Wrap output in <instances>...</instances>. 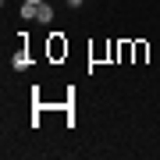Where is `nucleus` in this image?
Returning a JSON list of instances; mask_svg holds the SVG:
<instances>
[{
	"label": "nucleus",
	"mask_w": 160,
	"mask_h": 160,
	"mask_svg": "<svg viewBox=\"0 0 160 160\" xmlns=\"http://www.w3.org/2000/svg\"><path fill=\"white\" fill-rule=\"evenodd\" d=\"M61 53H68V43H64V32H50V57L57 61Z\"/></svg>",
	"instance_id": "f257e3e1"
},
{
	"label": "nucleus",
	"mask_w": 160,
	"mask_h": 160,
	"mask_svg": "<svg viewBox=\"0 0 160 160\" xmlns=\"http://www.w3.org/2000/svg\"><path fill=\"white\" fill-rule=\"evenodd\" d=\"M36 22H43V25H50V22H53V7L46 4V0L39 4V11H36Z\"/></svg>",
	"instance_id": "f03ea898"
},
{
	"label": "nucleus",
	"mask_w": 160,
	"mask_h": 160,
	"mask_svg": "<svg viewBox=\"0 0 160 160\" xmlns=\"http://www.w3.org/2000/svg\"><path fill=\"white\" fill-rule=\"evenodd\" d=\"M36 11H39V4H29V0H22V11H18V14H22L25 22H32V18H36Z\"/></svg>",
	"instance_id": "7ed1b4c3"
},
{
	"label": "nucleus",
	"mask_w": 160,
	"mask_h": 160,
	"mask_svg": "<svg viewBox=\"0 0 160 160\" xmlns=\"http://www.w3.org/2000/svg\"><path fill=\"white\" fill-rule=\"evenodd\" d=\"M25 68H29V53L18 50V53H14V71H25Z\"/></svg>",
	"instance_id": "20e7f679"
},
{
	"label": "nucleus",
	"mask_w": 160,
	"mask_h": 160,
	"mask_svg": "<svg viewBox=\"0 0 160 160\" xmlns=\"http://www.w3.org/2000/svg\"><path fill=\"white\" fill-rule=\"evenodd\" d=\"M64 4H68V7H82L86 0H64Z\"/></svg>",
	"instance_id": "39448f33"
},
{
	"label": "nucleus",
	"mask_w": 160,
	"mask_h": 160,
	"mask_svg": "<svg viewBox=\"0 0 160 160\" xmlns=\"http://www.w3.org/2000/svg\"><path fill=\"white\" fill-rule=\"evenodd\" d=\"M29 4H43V0H29Z\"/></svg>",
	"instance_id": "423d86ee"
}]
</instances>
